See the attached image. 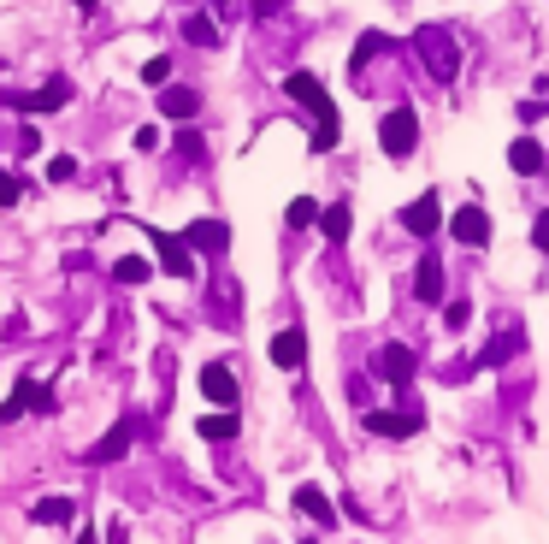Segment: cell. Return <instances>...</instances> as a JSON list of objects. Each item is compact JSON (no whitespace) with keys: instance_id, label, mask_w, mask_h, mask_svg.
<instances>
[{"instance_id":"cell-37","label":"cell","mask_w":549,"mask_h":544,"mask_svg":"<svg viewBox=\"0 0 549 544\" xmlns=\"http://www.w3.org/2000/svg\"><path fill=\"white\" fill-rule=\"evenodd\" d=\"M219 6H231V0H219Z\"/></svg>"},{"instance_id":"cell-13","label":"cell","mask_w":549,"mask_h":544,"mask_svg":"<svg viewBox=\"0 0 549 544\" xmlns=\"http://www.w3.org/2000/svg\"><path fill=\"white\" fill-rule=\"evenodd\" d=\"M414 296H420V302H443V261H437V255H420V272H414Z\"/></svg>"},{"instance_id":"cell-34","label":"cell","mask_w":549,"mask_h":544,"mask_svg":"<svg viewBox=\"0 0 549 544\" xmlns=\"http://www.w3.org/2000/svg\"><path fill=\"white\" fill-rule=\"evenodd\" d=\"M107 544H124V521H113V533H107Z\"/></svg>"},{"instance_id":"cell-24","label":"cell","mask_w":549,"mask_h":544,"mask_svg":"<svg viewBox=\"0 0 549 544\" xmlns=\"http://www.w3.org/2000/svg\"><path fill=\"white\" fill-rule=\"evenodd\" d=\"M467 320H473V302H461V296H455V302L443 308V326H449V332H461Z\"/></svg>"},{"instance_id":"cell-31","label":"cell","mask_w":549,"mask_h":544,"mask_svg":"<svg viewBox=\"0 0 549 544\" xmlns=\"http://www.w3.org/2000/svg\"><path fill=\"white\" fill-rule=\"evenodd\" d=\"M136 148H142V154H154V148H160V131H154V125H142V131H136Z\"/></svg>"},{"instance_id":"cell-7","label":"cell","mask_w":549,"mask_h":544,"mask_svg":"<svg viewBox=\"0 0 549 544\" xmlns=\"http://www.w3.org/2000/svg\"><path fill=\"white\" fill-rule=\"evenodd\" d=\"M372 367H378V379H390V385H408L414 379V349H402V343H384L378 355H372Z\"/></svg>"},{"instance_id":"cell-11","label":"cell","mask_w":549,"mask_h":544,"mask_svg":"<svg viewBox=\"0 0 549 544\" xmlns=\"http://www.w3.org/2000/svg\"><path fill=\"white\" fill-rule=\"evenodd\" d=\"M366 432H378V438H408V432H420V414H384V408H366Z\"/></svg>"},{"instance_id":"cell-14","label":"cell","mask_w":549,"mask_h":544,"mask_svg":"<svg viewBox=\"0 0 549 544\" xmlns=\"http://www.w3.org/2000/svg\"><path fill=\"white\" fill-rule=\"evenodd\" d=\"M272 361H278L284 373H296V367H302V361H307V338H302V332H296V326L272 338Z\"/></svg>"},{"instance_id":"cell-28","label":"cell","mask_w":549,"mask_h":544,"mask_svg":"<svg viewBox=\"0 0 549 544\" xmlns=\"http://www.w3.org/2000/svg\"><path fill=\"white\" fill-rule=\"evenodd\" d=\"M166 77H172V60H166V54H160V60H148V66H142V83H166Z\"/></svg>"},{"instance_id":"cell-18","label":"cell","mask_w":549,"mask_h":544,"mask_svg":"<svg viewBox=\"0 0 549 544\" xmlns=\"http://www.w3.org/2000/svg\"><path fill=\"white\" fill-rule=\"evenodd\" d=\"M195 107H201V95H195V89L166 83V95H160V113H166V119H195Z\"/></svg>"},{"instance_id":"cell-22","label":"cell","mask_w":549,"mask_h":544,"mask_svg":"<svg viewBox=\"0 0 549 544\" xmlns=\"http://www.w3.org/2000/svg\"><path fill=\"white\" fill-rule=\"evenodd\" d=\"M113 278H119V284H148L154 267H148L142 255H124V261H113Z\"/></svg>"},{"instance_id":"cell-32","label":"cell","mask_w":549,"mask_h":544,"mask_svg":"<svg viewBox=\"0 0 549 544\" xmlns=\"http://www.w3.org/2000/svg\"><path fill=\"white\" fill-rule=\"evenodd\" d=\"M178 148H183V160H201V136H195V131H183Z\"/></svg>"},{"instance_id":"cell-15","label":"cell","mask_w":549,"mask_h":544,"mask_svg":"<svg viewBox=\"0 0 549 544\" xmlns=\"http://www.w3.org/2000/svg\"><path fill=\"white\" fill-rule=\"evenodd\" d=\"M296 509H302V515H313L319 527H337V509H331V497H325L319 485H296Z\"/></svg>"},{"instance_id":"cell-21","label":"cell","mask_w":549,"mask_h":544,"mask_svg":"<svg viewBox=\"0 0 549 544\" xmlns=\"http://www.w3.org/2000/svg\"><path fill=\"white\" fill-rule=\"evenodd\" d=\"M183 42H195V48H219V24H213L207 12H189V18H183Z\"/></svg>"},{"instance_id":"cell-1","label":"cell","mask_w":549,"mask_h":544,"mask_svg":"<svg viewBox=\"0 0 549 544\" xmlns=\"http://www.w3.org/2000/svg\"><path fill=\"white\" fill-rule=\"evenodd\" d=\"M284 89L302 101L307 113L319 119V131H313V154H325V148H337V136H343V125H337V107H331V95H325V83L313 77V71H290L284 77Z\"/></svg>"},{"instance_id":"cell-6","label":"cell","mask_w":549,"mask_h":544,"mask_svg":"<svg viewBox=\"0 0 549 544\" xmlns=\"http://www.w3.org/2000/svg\"><path fill=\"white\" fill-rule=\"evenodd\" d=\"M449 231H455V243H467V249H485V243H490V213H485V207H455Z\"/></svg>"},{"instance_id":"cell-30","label":"cell","mask_w":549,"mask_h":544,"mask_svg":"<svg viewBox=\"0 0 549 544\" xmlns=\"http://www.w3.org/2000/svg\"><path fill=\"white\" fill-rule=\"evenodd\" d=\"M544 113H549V101H520V119H526V125H538Z\"/></svg>"},{"instance_id":"cell-25","label":"cell","mask_w":549,"mask_h":544,"mask_svg":"<svg viewBox=\"0 0 549 544\" xmlns=\"http://www.w3.org/2000/svg\"><path fill=\"white\" fill-rule=\"evenodd\" d=\"M313 219H319V202L313 196H296L290 202V225H313Z\"/></svg>"},{"instance_id":"cell-19","label":"cell","mask_w":549,"mask_h":544,"mask_svg":"<svg viewBox=\"0 0 549 544\" xmlns=\"http://www.w3.org/2000/svg\"><path fill=\"white\" fill-rule=\"evenodd\" d=\"M130 438H136V426H130V420H119V426H113V432L89 450V462H119L124 450H130Z\"/></svg>"},{"instance_id":"cell-9","label":"cell","mask_w":549,"mask_h":544,"mask_svg":"<svg viewBox=\"0 0 549 544\" xmlns=\"http://www.w3.org/2000/svg\"><path fill=\"white\" fill-rule=\"evenodd\" d=\"M402 225H408L414 237H437V225H443V202H437V196H420V202H408Z\"/></svg>"},{"instance_id":"cell-8","label":"cell","mask_w":549,"mask_h":544,"mask_svg":"<svg viewBox=\"0 0 549 544\" xmlns=\"http://www.w3.org/2000/svg\"><path fill=\"white\" fill-rule=\"evenodd\" d=\"M148 243L160 249V267L172 272V278H189V272H195V249H189L183 237H166V231H154Z\"/></svg>"},{"instance_id":"cell-29","label":"cell","mask_w":549,"mask_h":544,"mask_svg":"<svg viewBox=\"0 0 549 544\" xmlns=\"http://www.w3.org/2000/svg\"><path fill=\"white\" fill-rule=\"evenodd\" d=\"M18 196H24V184H18L12 172H0V207H12V202H18Z\"/></svg>"},{"instance_id":"cell-4","label":"cell","mask_w":549,"mask_h":544,"mask_svg":"<svg viewBox=\"0 0 549 544\" xmlns=\"http://www.w3.org/2000/svg\"><path fill=\"white\" fill-rule=\"evenodd\" d=\"M201 397L219 408H237V397H243V385H237V373L225 367V361H207L201 367Z\"/></svg>"},{"instance_id":"cell-2","label":"cell","mask_w":549,"mask_h":544,"mask_svg":"<svg viewBox=\"0 0 549 544\" xmlns=\"http://www.w3.org/2000/svg\"><path fill=\"white\" fill-rule=\"evenodd\" d=\"M414 48H420V60H426L431 77H455L461 71V48H455V36L443 30V24H426V30H414Z\"/></svg>"},{"instance_id":"cell-20","label":"cell","mask_w":549,"mask_h":544,"mask_svg":"<svg viewBox=\"0 0 549 544\" xmlns=\"http://www.w3.org/2000/svg\"><path fill=\"white\" fill-rule=\"evenodd\" d=\"M349 202H331V207H319V231L331 237V243H349Z\"/></svg>"},{"instance_id":"cell-10","label":"cell","mask_w":549,"mask_h":544,"mask_svg":"<svg viewBox=\"0 0 549 544\" xmlns=\"http://www.w3.org/2000/svg\"><path fill=\"white\" fill-rule=\"evenodd\" d=\"M508 166H514L520 178H538V172H544V142H538V136H514Z\"/></svg>"},{"instance_id":"cell-38","label":"cell","mask_w":549,"mask_h":544,"mask_svg":"<svg viewBox=\"0 0 549 544\" xmlns=\"http://www.w3.org/2000/svg\"><path fill=\"white\" fill-rule=\"evenodd\" d=\"M302 544H313V539H302Z\"/></svg>"},{"instance_id":"cell-26","label":"cell","mask_w":549,"mask_h":544,"mask_svg":"<svg viewBox=\"0 0 549 544\" xmlns=\"http://www.w3.org/2000/svg\"><path fill=\"white\" fill-rule=\"evenodd\" d=\"M30 408H36V414H54V385L36 379V385H30Z\"/></svg>"},{"instance_id":"cell-33","label":"cell","mask_w":549,"mask_h":544,"mask_svg":"<svg viewBox=\"0 0 549 544\" xmlns=\"http://www.w3.org/2000/svg\"><path fill=\"white\" fill-rule=\"evenodd\" d=\"M532 243H538V249H544V255H549V213H544V219H538V225H532Z\"/></svg>"},{"instance_id":"cell-16","label":"cell","mask_w":549,"mask_h":544,"mask_svg":"<svg viewBox=\"0 0 549 544\" xmlns=\"http://www.w3.org/2000/svg\"><path fill=\"white\" fill-rule=\"evenodd\" d=\"M71 515H77V503H71V497H42V503L30 509V521H36V527H71Z\"/></svg>"},{"instance_id":"cell-17","label":"cell","mask_w":549,"mask_h":544,"mask_svg":"<svg viewBox=\"0 0 549 544\" xmlns=\"http://www.w3.org/2000/svg\"><path fill=\"white\" fill-rule=\"evenodd\" d=\"M195 432H201L207 444H231V438H237V414H231V408H219V414H201V420H195Z\"/></svg>"},{"instance_id":"cell-35","label":"cell","mask_w":549,"mask_h":544,"mask_svg":"<svg viewBox=\"0 0 549 544\" xmlns=\"http://www.w3.org/2000/svg\"><path fill=\"white\" fill-rule=\"evenodd\" d=\"M77 544H101V539H95V533H77Z\"/></svg>"},{"instance_id":"cell-12","label":"cell","mask_w":549,"mask_h":544,"mask_svg":"<svg viewBox=\"0 0 549 544\" xmlns=\"http://www.w3.org/2000/svg\"><path fill=\"white\" fill-rule=\"evenodd\" d=\"M65 101H71V83H65V77H54V83H48V89H36V95H18V107H24V113H60Z\"/></svg>"},{"instance_id":"cell-5","label":"cell","mask_w":549,"mask_h":544,"mask_svg":"<svg viewBox=\"0 0 549 544\" xmlns=\"http://www.w3.org/2000/svg\"><path fill=\"white\" fill-rule=\"evenodd\" d=\"M183 243H189L195 255H225V249H231V225H225V219H189Z\"/></svg>"},{"instance_id":"cell-27","label":"cell","mask_w":549,"mask_h":544,"mask_svg":"<svg viewBox=\"0 0 549 544\" xmlns=\"http://www.w3.org/2000/svg\"><path fill=\"white\" fill-rule=\"evenodd\" d=\"M71 172H77V160H71V154H54V160H48V184H65Z\"/></svg>"},{"instance_id":"cell-23","label":"cell","mask_w":549,"mask_h":544,"mask_svg":"<svg viewBox=\"0 0 549 544\" xmlns=\"http://www.w3.org/2000/svg\"><path fill=\"white\" fill-rule=\"evenodd\" d=\"M30 385H36V379H18V385H12V397L0 403V426H6V420H18V414L30 408Z\"/></svg>"},{"instance_id":"cell-36","label":"cell","mask_w":549,"mask_h":544,"mask_svg":"<svg viewBox=\"0 0 549 544\" xmlns=\"http://www.w3.org/2000/svg\"><path fill=\"white\" fill-rule=\"evenodd\" d=\"M77 6H83V12H95V0H77Z\"/></svg>"},{"instance_id":"cell-3","label":"cell","mask_w":549,"mask_h":544,"mask_svg":"<svg viewBox=\"0 0 549 544\" xmlns=\"http://www.w3.org/2000/svg\"><path fill=\"white\" fill-rule=\"evenodd\" d=\"M378 142H384V154H414V142H420V119H414V107H396V113H384V125H378Z\"/></svg>"}]
</instances>
